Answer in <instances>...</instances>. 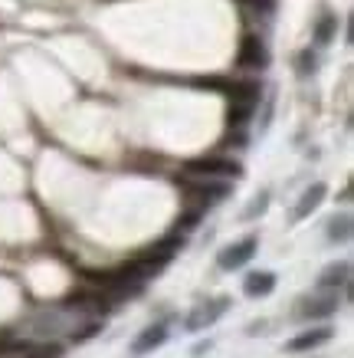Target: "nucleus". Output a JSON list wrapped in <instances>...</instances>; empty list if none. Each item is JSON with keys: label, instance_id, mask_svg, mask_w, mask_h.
I'll use <instances>...</instances> for the list:
<instances>
[{"label": "nucleus", "instance_id": "1", "mask_svg": "<svg viewBox=\"0 0 354 358\" xmlns=\"http://www.w3.org/2000/svg\"><path fill=\"white\" fill-rule=\"evenodd\" d=\"M184 174H197V178H220V181H236L243 168L233 158H193L187 162Z\"/></svg>", "mask_w": 354, "mask_h": 358}, {"label": "nucleus", "instance_id": "2", "mask_svg": "<svg viewBox=\"0 0 354 358\" xmlns=\"http://www.w3.org/2000/svg\"><path fill=\"white\" fill-rule=\"evenodd\" d=\"M226 309H230V299H226V296H220L214 303H200L187 319H184V329H187V332H204V329L214 326Z\"/></svg>", "mask_w": 354, "mask_h": 358}, {"label": "nucleus", "instance_id": "3", "mask_svg": "<svg viewBox=\"0 0 354 358\" xmlns=\"http://www.w3.org/2000/svg\"><path fill=\"white\" fill-rule=\"evenodd\" d=\"M236 66H243V69H266L269 66V50H266V43L259 40L256 33H246V36L239 40Z\"/></svg>", "mask_w": 354, "mask_h": 358}, {"label": "nucleus", "instance_id": "4", "mask_svg": "<svg viewBox=\"0 0 354 358\" xmlns=\"http://www.w3.org/2000/svg\"><path fill=\"white\" fill-rule=\"evenodd\" d=\"M256 247H259L256 237L239 240V243H233V247L220 250V257H216V266H220V270H239V266H246V263L256 257Z\"/></svg>", "mask_w": 354, "mask_h": 358}, {"label": "nucleus", "instance_id": "5", "mask_svg": "<svg viewBox=\"0 0 354 358\" xmlns=\"http://www.w3.org/2000/svg\"><path fill=\"white\" fill-rule=\"evenodd\" d=\"M164 342H168V329H164V326H151V329H145V332H138V336H135V342H131V355H135V358L148 355V352H154V348H161Z\"/></svg>", "mask_w": 354, "mask_h": 358}, {"label": "nucleus", "instance_id": "6", "mask_svg": "<svg viewBox=\"0 0 354 358\" xmlns=\"http://www.w3.org/2000/svg\"><path fill=\"white\" fill-rule=\"evenodd\" d=\"M332 329L322 326V329H305V332H299V336L289 342V352H311V348L325 345V342H332Z\"/></svg>", "mask_w": 354, "mask_h": 358}, {"label": "nucleus", "instance_id": "7", "mask_svg": "<svg viewBox=\"0 0 354 358\" xmlns=\"http://www.w3.org/2000/svg\"><path fill=\"white\" fill-rule=\"evenodd\" d=\"M272 289H276V273H269V270H256V273H249L246 280H243V293H246L249 299L269 296Z\"/></svg>", "mask_w": 354, "mask_h": 358}, {"label": "nucleus", "instance_id": "8", "mask_svg": "<svg viewBox=\"0 0 354 358\" xmlns=\"http://www.w3.org/2000/svg\"><path fill=\"white\" fill-rule=\"evenodd\" d=\"M338 293H332V296H322V299H309V303L299 309V315L302 319H328V315H334L338 313Z\"/></svg>", "mask_w": 354, "mask_h": 358}, {"label": "nucleus", "instance_id": "9", "mask_svg": "<svg viewBox=\"0 0 354 358\" xmlns=\"http://www.w3.org/2000/svg\"><path fill=\"white\" fill-rule=\"evenodd\" d=\"M348 282H351V263L341 260V263H332L318 276V289H338V286H348Z\"/></svg>", "mask_w": 354, "mask_h": 358}, {"label": "nucleus", "instance_id": "10", "mask_svg": "<svg viewBox=\"0 0 354 358\" xmlns=\"http://www.w3.org/2000/svg\"><path fill=\"white\" fill-rule=\"evenodd\" d=\"M325 194H328V187H325L322 181H315V185H311L309 191L302 194L299 204H295V214H292V217H295V220H305V217L311 214V210H315V207H318V204L325 201Z\"/></svg>", "mask_w": 354, "mask_h": 358}, {"label": "nucleus", "instance_id": "11", "mask_svg": "<svg viewBox=\"0 0 354 358\" xmlns=\"http://www.w3.org/2000/svg\"><path fill=\"white\" fill-rule=\"evenodd\" d=\"M253 109H256V106H249V102H233V106H230V112H226L230 129H243V125L253 119Z\"/></svg>", "mask_w": 354, "mask_h": 358}, {"label": "nucleus", "instance_id": "12", "mask_svg": "<svg viewBox=\"0 0 354 358\" xmlns=\"http://www.w3.org/2000/svg\"><path fill=\"white\" fill-rule=\"evenodd\" d=\"M348 237H351V217H348V214L328 220V240H332V243H344Z\"/></svg>", "mask_w": 354, "mask_h": 358}, {"label": "nucleus", "instance_id": "13", "mask_svg": "<svg viewBox=\"0 0 354 358\" xmlns=\"http://www.w3.org/2000/svg\"><path fill=\"white\" fill-rule=\"evenodd\" d=\"M334 30H338V17H334V13H322V20L315 23V40H318V43H332L334 40Z\"/></svg>", "mask_w": 354, "mask_h": 358}, {"label": "nucleus", "instance_id": "14", "mask_svg": "<svg viewBox=\"0 0 354 358\" xmlns=\"http://www.w3.org/2000/svg\"><path fill=\"white\" fill-rule=\"evenodd\" d=\"M27 358H63V345L59 342H43V345H30Z\"/></svg>", "mask_w": 354, "mask_h": 358}, {"label": "nucleus", "instance_id": "15", "mask_svg": "<svg viewBox=\"0 0 354 358\" xmlns=\"http://www.w3.org/2000/svg\"><path fill=\"white\" fill-rule=\"evenodd\" d=\"M27 348H30V342H23V338L0 336V355H27Z\"/></svg>", "mask_w": 354, "mask_h": 358}, {"label": "nucleus", "instance_id": "16", "mask_svg": "<svg viewBox=\"0 0 354 358\" xmlns=\"http://www.w3.org/2000/svg\"><path fill=\"white\" fill-rule=\"evenodd\" d=\"M266 207H269V194H266V191H263V194H256V197H253V201H249V207H246V210H243V220H256L259 214L266 210Z\"/></svg>", "mask_w": 354, "mask_h": 358}, {"label": "nucleus", "instance_id": "17", "mask_svg": "<svg viewBox=\"0 0 354 358\" xmlns=\"http://www.w3.org/2000/svg\"><path fill=\"white\" fill-rule=\"evenodd\" d=\"M98 332H102V322H86V326L79 329V332H73V345H82V342H89V338H96Z\"/></svg>", "mask_w": 354, "mask_h": 358}, {"label": "nucleus", "instance_id": "18", "mask_svg": "<svg viewBox=\"0 0 354 358\" xmlns=\"http://www.w3.org/2000/svg\"><path fill=\"white\" fill-rule=\"evenodd\" d=\"M309 73H315V53H311V50H302L299 53V76H309Z\"/></svg>", "mask_w": 354, "mask_h": 358}, {"label": "nucleus", "instance_id": "19", "mask_svg": "<svg viewBox=\"0 0 354 358\" xmlns=\"http://www.w3.org/2000/svg\"><path fill=\"white\" fill-rule=\"evenodd\" d=\"M243 7H249V10H263V13H269L272 7H276V0H239Z\"/></svg>", "mask_w": 354, "mask_h": 358}, {"label": "nucleus", "instance_id": "20", "mask_svg": "<svg viewBox=\"0 0 354 358\" xmlns=\"http://www.w3.org/2000/svg\"><path fill=\"white\" fill-rule=\"evenodd\" d=\"M210 348H214V342H210V338H207V342H197V345H193V355L200 358V355H207Z\"/></svg>", "mask_w": 354, "mask_h": 358}]
</instances>
